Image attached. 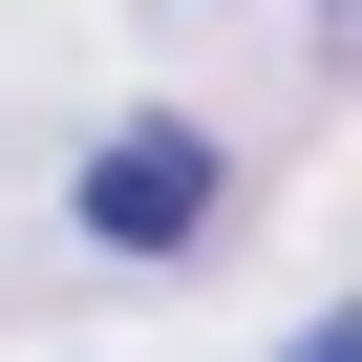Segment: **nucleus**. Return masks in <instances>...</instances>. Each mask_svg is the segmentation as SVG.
Wrapping results in <instances>:
<instances>
[{
	"label": "nucleus",
	"mask_w": 362,
	"mask_h": 362,
	"mask_svg": "<svg viewBox=\"0 0 362 362\" xmlns=\"http://www.w3.org/2000/svg\"><path fill=\"white\" fill-rule=\"evenodd\" d=\"M214 214H235L214 128H107V149H86V256H192Z\"/></svg>",
	"instance_id": "f257e3e1"
}]
</instances>
